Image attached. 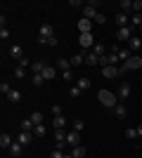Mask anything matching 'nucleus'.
<instances>
[{"label": "nucleus", "instance_id": "obj_1", "mask_svg": "<svg viewBox=\"0 0 142 158\" xmlns=\"http://www.w3.org/2000/svg\"><path fill=\"white\" fill-rule=\"evenodd\" d=\"M97 102H100L104 109H114V106L118 104V97H116V92H111V90H100V92H97Z\"/></svg>", "mask_w": 142, "mask_h": 158}, {"label": "nucleus", "instance_id": "obj_2", "mask_svg": "<svg viewBox=\"0 0 142 158\" xmlns=\"http://www.w3.org/2000/svg\"><path fill=\"white\" fill-rule=\"evenodd\" d=\"M50 38H54V28L50 26V24H43L41 26V35H38V43H41V45H47Z\"/></svg>", "mask_w": 142, "mask_h": 158}, {"label": "nucleus", "instance_id": "obj_3", "mask_svg": "<svg viewBox=\"0 0 142 158\" xmlns=\"http://www.w3.org/2000/svg\"><path fill=\"white\" fill-rule=\"evenodd\" d=\"M123 66H126V71H137V69H142V57L133 54L128 61H123Z\"/></svg>", "mask_w": 142, "mask_h": 158}, {"label": "nucleus", "instance_id": "obj_4", "mask_svg": "<svg viewBox=\"0 0 142 158\" xmlns=\"http://www.w3.org/2000/svg\"><path fill=\"white\" fill-rule=\"evenodd\" d=\"M97 2H88V5L83 7V19H90V21H95V17H97Z\"/></svg>", "mask_w": 142, "mask_h": 158}, {"label": "nucleus", "instance_id": "obj_5", "mask_svg": "<svg viewBox=\"0 0 142 158\" xmlns=\"http://www.w3.org/2000/svg\"><path fill=\"white\" fill-rule=\"evenodd\" d=\"M78 45H81V50L95 47V38H93V33H81V35H78Z\"/></svg>", "mask_w": 142, "mask_h": 158}, {"label": "nucleus", "instance_id": "obj_6", "mask_svg": "<svg viewBox=\"0 0 142 158\" xmlns=\"http://www.w3.org/2000/svg\"><path fill=\"white\" fill-rule=\"evenodd\" d=\"M67 146V132L64 130H54V149H64Z\"/></svg>", "mask_w": 142, "mask_h": 158}, {"label": "nucleus", "instance_id": "obj_7", "mask_svg": "<svg viewBox=\"0 0 142 158\" xmlns=\"http://www.w3.org/2000/svg\"><path fill=\"white\" fill-rule=\"evenodd\" d=\"M116 38L121 40V43H128V40L133 38V28H130V26H123V28H118V31H116Z\"/></svg>", "mask_w": 142, "mask_h": 158}, {"label": "nucleus", "instance_id": "obj_8", "mask_svg": "<svg viewBox=\"0 0 142 158\" xmlns=\"http://www.w3.org/2000/svg\"><path fill=\"white\" fill-rule=\"evenodd\" d=\"M116 97H118V102H126V99L130 97V83H121V85H118V94H116Z\"/></svg>", "mask_w": 142, "mask_h": 158}, {"label": "nucleus", "instance_id": "obj_9", "mask_svg": "<svg viewBox=\"0 0 142 158\" xmlns=\"http://www.w3.org/2000/svg\"><path fill=\"white\" fill-rule=\"evenodd\" d=\"M33 137H36L33 132H24V130H21V132H19V137H17V142H19L21 146H28L31 142H33Z\"/></svg>", "mask_w": 142, "mask_h": 158}, {"label": "nucleus", "instance_id": "obj_10", "mask_svg": "<svg viewBox=\"0 0 142 158\" xmlns=\"http://www.w3.org/2000/svg\"><path fill=\"white\" fill-rule=\"evenodd\" d=\"M67 144L71 146V149H74V146H81V135H78L76 130H71V132L67 135Z\"/></svg>", "mask_w": 142, "mask_h": 158}, {"label": "nucleus", "instance_id": "obj_11", "mask_svg": "<svg viewBox=\"0 0 142 158\" xmlns=\"http://www.w3.org/2000/svg\"><path fill=\"white\" fill-rule=\"evenodd\" d=\"M111 111H114V116H116V118H118V120H123V118H126V116H128V109H126V106H123L121 102H118V104H116L114 109H111Z\"/></svg>", "mask_w": 142, "mask_h": 158}, {"label": "nucleus", "instance_id": "obj_12", "mask_svg": "<svg viewBox=\"0 0 142 158\" xmlns=\"http://www.w3.org/2000/svg\"><path fill=\"white\" fill-rule=\"evenodd\" d=\"M140 47H142V38H140V35H133V38L128 40V50H130V52H137Z\"/></svg>", "mask_w": 142, "mask_h": 158}, {"label": "nucleus", "instance_id": "obj_13", "mask_svg": "<svg viewBox=\"0 0 142 158\" xmlns=\"http://www.w3.org/2000/svg\"><path fill=\"white\" fill-rule=\"evenodd\" d=\"M78 31L81 33H93V21L90 19H81L78 21Z\"/></svg>", "mask_w": 142, "mask_h": 158}, {"label": "nucleus", "instance_id": "obj_14", "mask_svg": "<svg viewBox=\"0 0 142 158\" xmlns=\"http://www.w3.org/2000/svg\"><path fill=\"white\" fill-rule=\"evenodd\" d=\"M10 54H12V57H14L17 61L26 57V54H24V50H21V45H12V47H10Z\"/></svg>", "mask_w": 142, "mask_h": 158}, {"label": "nucleus", "instance_id": "obj_15", "mask_svg": "<svg viewBox=\"0 0 142 158\" xmlns=\"http://www.w3.org/2000/svg\"><path fill=\"white\" fill-rule=\"evenodd\" d=\"M41 76H43V78H45V80H52L54 76H57V69H54V66H50V64H47L45 69H43V73H41Z\"/></svg>", "mask_w": 142, "mask_h": 158}, {"label": "nucleus", "instance_id": "obj_16", "mask_svg": "<svg viewBox=\"0 0 142 158\" xmlns=\"http://www.w3.org/2000/svg\"><path fill=\"white\" fill-rule=\"evenodd\" d=\"M57 69H59L62 73L71 71V69H74V66H71V59H62V57H59V59H57Z\"/></svg>", "mask_w": 142, "mask_h": 158}, {"label": "nucleus", "instance_id": "obj_17", "mask_svg": "<svg viewBox=\"0 0 142 158\" xmlns=\"http://www.w3.org/2000/svg\"><path fill=\"white\" fill-rule=\"evenodd\" d=\"M12 144H14V139L10 137L7 132H2V135H0V146H2V149H10Z\"/></svg>", "mask_w": 142, "mask_h": 158}, {"label": "nucleus", "instance_id": "obj_18", "mask_svg": "<svg viewBox=\"0 0 142 158\" xmlns=\"http://www.w3.org/2000/svg\"><path fill=\"white\" fill-rule=\"evenodd\" d=\"M64 125H67V118H64V116H54L52 118V127L54 130H64Z\"/></svg>", "mask_w": 142, "mask_h": 158}, {"label": "nucleus", "instance_id": "obj_19", "mask_svg": "<svg viewBox=\"0 0 142 158\" xmlns=\"http://www.w3.org/2000/svg\"><path fill=\"white\" fill-rule=\"evenodd\" d=\"M97 64H100V57H97L95 52H88V54H85V66H97Z\"/></svg>", "mask_w": 142, "mask_h": 158}, {"label": "nucleus", "instance_id": "obj_20", "mask_svg": "<svg viewBox=\"0 0 142 158\" xmlns=\"http://www.w3.org/2000/svg\"><path fill=\"white\" fill-rule=\"evenodd\" d=\"M128 14H123V12H118V14H116V26H118V28H123V26H128Z\"/></svg>", "mask_w": 142, "mask_h": 158}, {"label": "nucleus", "instance_id": "obj_21", "mask_svg": "<svg viewBox=\"0 0 142 158\" xmlns=\"http://www.w3.org/2000/svg\"><path fill=\"white\" fill-rule=\"evenodd\" d=\"M81 64H85V54H83V50L78 54H74L71 57V66H81Z\"/></svg>", "mask_w": 142, "mask_h": 158}, {"label": "nucleus", "instance_id": "obj_22", "mask_svg": "<svg viewBox=\"0 0 142 158\" xmlns=\"http://www.w3.org/2000/svg\"><path fill=\"white\" fill-rule=\"evenodd\" d=\"M76 87H78L81 92H85V90H88V87H90V78H85V76H83V78H78V83H76Z\"/></svg>", "mask_w": 142, "mask_h": 158}, {"label": "nucleus", "instance_id": "obj_23", "mask_svg": "<svg viewBox=\"0 0 142 158\" xmlns=\"http://www.w3.org/2000/svg\"><path fill=\"white\" fill-rule=\"evenodd\" d=\"M118 7H121L123 14H128L130 10H133V0H121V2H118Z\"/></svg>", "mask_w": 142, "mask_h": 158}, {"label": "nucleus", "instance_id": "obj_24", "mask_svg": "<svg viewBox=\"0 0 142 158\" xmlns=\"http://www.w3.org/2000/svg\"><path fill=\"white\" fill-rule=\"evenodd\" d=\"M21 151H24V146H21L19 142H17V139H14V144L10 146V153H12V156H21Z\"/></svg>", "mask_w": 142, "mask_h": 158}, {"label": "nucleus", "instance_id": "obj_25", "mask_svg": "<svg viewBox=\"0 0 142 158\" xmlns=\"http://www.w3.org/2000/svg\"><path fill=\"white\" fill-rule=\"evenodd\" d=\"M130 57H133V52H130L128 47H121V50H118V59L121 61H128Z\"/></svg>", "mask_w": 142, "mask_h": 158}, {"label": "nucleus", "instance_id": "obj_26", "mask_svg": "<svg viewBox=\"0 0 142 158\" xmlns=\"http://www.w3.org/2000/svg\"><path fill=\"white\" fill-rule=\"evenodd\" d=\"M71 156L74 158H85V146H74V149H71Z\"/></svg>", "mask_w": 142, "mask_h": 158}, {"label": "nucleus", "instance_id": "obj_27", "mask_svg": "<svg viewBox=\"0 0 142 158\" xmlns=\"http://www.w3.org/2000/svg\"><path fill=\"white\" fill-rule=\"evenodd\" d=\"M31 120H33V125H43V113L33 111V113H31Z\"/></svg>", "mask_w": 142, "mask_h": 158}, {"label": "nucleus", "instance_id": "obj_28", "mask_svg": "<svg viewBox=\"0 0 142 158\" xmlns=\"http://www.w3.org/2000/svg\"><path fill=\"white\" fill-rule=\"evenodd\" d=\"M7 102H21V92L19 90H12V92L7 94Z\"/></svg>", "mask_w": 142, "mask_h": 158}, {"label": "nucleus", "instance_id": "obj_29", "mask_svg": "<svg viewBox=\"0 0 142 158\" xmlns=\"http://www.w3.org/2000/svg\"><path fill=\"white\" fill-rule=\"evenodd\" d=\"M130 21H133V26L140 28V26H142V12H135L133 17H130Z\"/></svg>", "mask_w": 142, "mask_h": 158}, {"label": "nucleus", "instance_id": "obj_30", "mask_svg": "<svg viewBox=\"0 0 142 158\" xmlns=\"http://www.w3.org/2000/svg\"><path fill=\"white\" fill-rule=\"evenodd\" d=\"M47 64H43V61H33V64H31V71L33 73H43V69H45Z\"/></svg>", "mask_w": 142, "mask_h": 158}, {"label": "nucleus", "instance_id": "obj_31", "mask_svg": "<svg viewBox=\"0 0 142 158\" xmlns=\"http://www.w3.org/2000/svg\"><path fill=\"white\" fill-rule=\"evenodd\" d=\"M14 78H26V69H24V66H17V69H14Z\"/></svg>", "mask_w": 142, "mask_h": 158}, {"label": "nucleus", "instance_id": "obj_32", "mask_svg": "<svg viewBox=\"0 0 142 158\" xmlns=\"http://www.w3.org/2000/svg\"><path fill=\"white\" fill-rule=\"evenodd\" d=\"M93 52L97 54V57H104V45H102V43H95V47H93Z\"/></svg>", "mask_w": 142, "mask_h": 158}, {"label": "nucleus", "instance_id": "obj_33", "mask_svg": "<svg viewBox=\"0 0 142 158\" xmlns=\"http://www.w3.org/2000/svg\"><path fill=\"white\" fill-rule=\"evenodd\" d=\"M45 132H47L45 125H36L33 127V135H36V137H45Z\"/></svg>", "mask_w": 142, "mask_h": 158}, {"label": "nucleus", "instance_id": "obj_34", "mask_svg": "<svg viewBox=\"0 0 142 158\" xmlns=\"http://www.w3.org/2000/svg\"><path fill=\"white\" fill-rule=\"evenodd\" d=\"M0 92H2V94H10V92H12L10 83H0Z\"/></svg>", "mask_w": 142, "mask_h": 158}, {"label": "nucleus", "instance_id": "obj_35", "mask_svg": "<svg viewBox=\"0 0 142 158\" xmlns=\"http://www.w3.org/2000/svg\"><path fill=\"white\" fill-rule=\"evenodd\" d=\"M31 80H33V85H43V80H45V78H43L41 73H33V78H31Z\"/></svg>", "mask_w": 142, "mask_h": 158}, {"label": "nucleus", "instance_id": "obj_36", "mask_svg": "<svg viewBox=\"0 0 142 158\" xmlns=\"http://www.w3.org/2000/svg\"><path fill=\"white\" fill-rule=\"evenodd\" d=\"M126 137H128V139H135L137 137V130H135V127H128V130H126Z\"/></svg>", "mask_w": 142, "mask_h": 158}, {"label": "nucleus", "instance_id": "obj_37", "mask_svg": "<svg viewBox=\"0 0 142 158\" xmlns=\"http://www.w3.org/2000/svg\"><path fill=\"white\" fill-rule=\"evenodd\" d=\"M104 21H107V17H104V14H97V17H95V24H97V26H102V24H104Z\"/></svg>", "mask_w": 142, "mask_h": 158}, {"label": "nucleus", "instance_id": "obj_38", "mask_svg": "<svg viewBox=\"0 0 142 158\" xmlns=\"http://www.w3.org/2000/svg\"><path fill=\"white\" fill-rule=\"evenodd\" d=\"M0 38H2V40H7V38H10V28H5V26L0 28Z\"/></svg>", "mask_w": 142, "mask_h": 158}, {"label": "nucleus", "instance_id": "obj_39", "mask_svg": "<svg viewBox=\"0 0 142 158\" xmlns=\"http://www.w3.org/2000/svg\"><path fill=\"white\" fill-rule=\"evenodd\" d=\"M83 127H85V123H83V120H76V123H74V130H76V132H81Z\"/></svg>", "mask_w": 142, "mask_h": 158}, {"label": "nucleus", "instance_id": "obj_40", "mask_svg": "<svg viewBox=\"0 0 142 158\" xmlns=\"http://www.w3.org/2000/svg\"><path fill=\"white\" fill-rule=\"evenodd\" d=\"M133 10H135V12H142V0H133Z\"/></svg>", "mask_w": 142, "mask_h": 158}, {"label": "nucleus", "instance_id": "obj_41", "mask_svg": "<svg viewBox=\"0 0 142 158\" xmlns=\"http://www.w3.org/2000/svg\"><path fill=\"white\" fill-rule=\"evenodd\" d=\"M50 158H64V151H59V149H54V151L50 153Z\"/></svg>", "mask_w": 142, "mask_h": 158}, {"label": "nucleus", "instance_id": "obj_42", "mask_svg": "<svg viewBox=\"0 0 142 158\" xmlns=\"http://www.w3.org/2000/svg\"><path fill=\"white\" fill-rule=\"evenodd\" d=\"M52 116H62V106H59V104L52 106Z\"/></svg>", "mask_w": 142, "mask_h": 158}, {"label": "nucleus", "instance_id": "obj_43", "mask_svg": "<svg viewBox=\"0 0 142 158\" xmlns=\"http://www.w3.org/2000/svg\"><path fill=\"white\" fill-rule=\"evenodd\" d=\"M62 78H64V80H74V73H71V71H64V73H62Z\"/></svg>", "mask_w": 142, "mask_h": 158}, {"label": "nucleus", "instance_id": "obj_44", "mask_svg": "<svg viewBox=\"0 0 142 158\" xmlns=\"http://www.w3.org/2000/svg\"><path fill=\"white\" fill-rule=\"evenodd\" d=\"M69 94H71V97H81V90H78V87H71V92H69Z\"/></svg>", "mask_w": 142, "mask_h": 158}, {"label": "nucleus", "instance_id": "obj_45", "mask_svg": "<svg viewBox=\"0 0 142 158\" xmlns=\"http://www.w3.org/2000/svg\"><path fill=\"white\" fill-rule=\"evenodd\" d=\"M19 66H24V69H26V66H31V61H28L26 57H24V59H19Z\"/></svg>", "mask_w": 142, "mask_h": 158}, {"label": "nucleus", "instance_id": "obj_46", "mask_svg": "<svg viewBox=\"0 0 142 158\" xmlns=\"http://www.w3.org/2000/svg\"><path fill=\"white\" fill-rule=\"evenodd\" d=\"M69 5H71V7H83L81 0H69Z\"/></svg>", "mask_w": 142, "mask_h": 158}, {"label": "nucleus", "instance_id": "obj_47", "mask_svg": "<svg viewBox=\"0 0 142 158\" xmlns=\"http://www.w3.org/2000/svg\"><path fill=\"white\" fill-rule=\"evenodd\" d=\"M135 130H137V137H142V123H140V125L135 127Z\"/></svg>", "mask_w": 142, "mask_h": 158}, {"label": "nucleus", "instance_id": "obj_48", "mask_svg": "<svg viewBox=\"0 0 142 158\" xmlns=\"http://www.w3.org/2000/svg\"><path fill=\"white\" fill-rule=\"evenodd\" d=\"M64 158H74V156H71V153H64Z\"/></svg>", "mask_w": 142, "mask_h": 158}, {"label": "nucleus", "instance_id": "obj_49", "mask_svg": "<svg viewBox=\"0 0 142 158\" xmlns=\"http://www.w3.org/2000/svg\"><path fill=\"white\" fill-rule=\"evenodd\" d=\"M140 33H142V26H140Z\"/></svg>", "mask_w": 142, "mask_h": 158}]
</instances>
